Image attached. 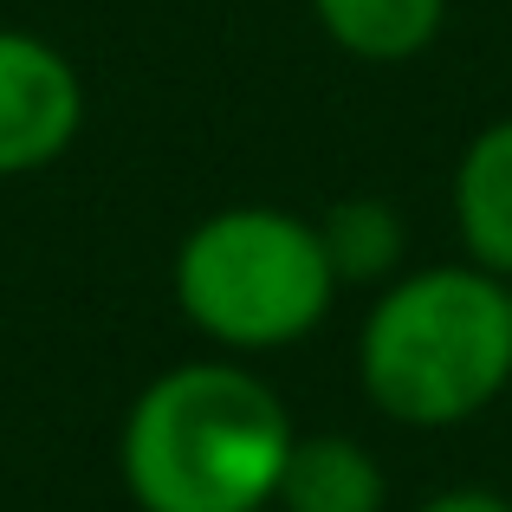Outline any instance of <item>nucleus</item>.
<instances>
[{"mask_svg": "<svg viewBox=\"0 0 512 512\" xmlns=\"http://www.w3.org/2000/svg\"><path fill=\"white\" fill-rule=\"evenodd\" d=\"M454 227L480 273L512 279V117L487 124L454 169Z\"/></svg>", "mask_w": 512, "mask_h": 512, "instance_id": "obj_5", "label": "nucleus"}, {"mask_svg": "<svg viewBox=\"0 0 512 512\" xmlns=\"http://www.w3.org/2000/svg\"><path fill=\"white\" fill-rule=\"evenodd\" d=\"M169 286L182 318L221 350H279L325 325L338 273L325 260L318 221L292 208L240 201L188 227Z\"/></svg>", "mask_w": 512, "mask_h": 512, "instance_id": "obj_3", "label": "nucleus"}, {"mask_svg": "<svg viewBox=\"0 0 512 512\" xmlns=\"http://www.w3.org/2000/svg\"><path fill=\"white\" fill-rule=\"evenodd\" d=\"M422 512H512V500H500V493H487V487H448Z\"/></svg>", "mask_w": 512, "mask_h": 512, "instance_id": "obj_9", "label": "nucleus"}, {"mask_svg": "<svg viewBox=\"0 0 512 512\" xmlns=\"http://www.w3.org/2000/svg\"><path fill=\"white\" fill-rule=\"evenodd\" d=\"M292 415L247 363H175L124 415V487L143 512H266L292 454Z\"/></svg>", "mask_w": 512, "mask_h": 512, "instance_id": "obj_1", "label": "nucleus"}, {"mask_svg": "<svg viewBox=\"0 0 512 512\" xmlns=\"http://www.w3.org/2000/svg\"><path fill=\"white\" fill-rule=\"evenodd\" d=\"M318 240H325L338 286H376L402 260V214L383 195H350L318 221Z\"/></svg>", "mask_w": 512, "mask_h": 512, "instance_id": "obj_8", "label": "nucleus"}, {"mask_svg": "<svg viewBox=\"0 0 512 512\" xmlns=\"http://www.w3.org/2000/svg\"><path fill=\"white\" fill-rule=\"evenodd\" d=\"M85 124L78 65L52 39L0 26V175H33L59 163Z\"/></svg>", "mask_w": 512, "mask_h": 512, "instance_id": "obj_4", "label": "nucleus"}, {"mask_svg": "<svg viewBox=\"0 0 512 512\" xmlns=\"http://www.w3.org/2000/svg\"><path fill=\"white\" fill-rule=\"evenodd\" d=\"M363 396L402 428L474 422L512 383L506 279L467 266L409 273L370 305L357 338Z\"/></svg>", "mask_w": 512, "mask_h": 512, "instance_id": "obj_2", "label": "nucleus"}, {"mask_svg": "<svg viewBox=\"0 0 512 512\" xmlns=\"http://www.w3.org/2000/svg\"><path fill=\"white\" fill-rule=\"evenodd\" d=\"M506 299H512V286H506Z\"/></svg>", "mask_w": 512, "mask_h": 512, "instance_id": "obj_10", "label": "nucleus"}, {"mask_svg": "<svg viewBox=\"0 0 512 512\" xmlns=\"http://www.w3.org/2000/svg\"><path fill=\"white\" fill-rule=\"evenodd\" d=\"M325 39L350 59L370 65H402L415 52L435 46L441 20H448V0H312Z\"/></svg>", "mask_w": 512, "mask_h": 512, "instance_id": "obj_7", "label": "nucleus"}, {"mask_svg": "<svg viewBox=\"0 0 512 512\" xmlns=\"http://www.w3.org/2000/svg\"><path fill=\"white\" fill-rule=\"evenodd\" d=\"M383 500H389L383 467L350 435H299L273 493L279 512H383Z\"/></svg>", "mask_w": 512, "mask_h": 512, "instance_id": "obj_6", "label": "nucleus"}]
</instances>
